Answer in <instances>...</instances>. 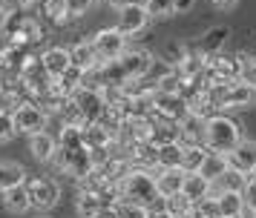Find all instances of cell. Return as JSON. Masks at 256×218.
<instances>
[{
    "label": "cell",
    "mask_w": 256,
    "mask_h": 218,
    "mask_svg": "<svg viewBox=\"0 0 256 218\" xmlns=\"http://www.w3.org/2000/svg\"><path fill=\"white\" fill-rule=\"evenodd\" d=\"M121 190H124V201H136V204L147 207V210H164V207H167L164 195L158 193L156 175H152L150 170H138V167H136V170L121 181Z\"/></svg>",
    "instance_id": "6da1fadb"
},
{
    "label": "cell",
    "mask_w": 256,
    "mask_h": 218,
    "mask_svg": "<svg viewBox=\"0 0 256 218\" xmlns=\"http://www.w3.org/2000/svg\"><path fill=\"white\" fill-rule=\"evenodd\" d=\"M24 181H26V172L20 164H0V193L14 187V184H24Z\"/></svg>",
    "instance_id": "f1b7e54d"
},
{
    "label": "cell",
    "mask_w": 256,
    "mask_h": 218,
    "mask_svg": "<svg viewBox=\"0 0 256 218\" xmlns=\"http://www.w3.org/2000/svg\"><path fill=\"white\" fill-rule=\"evenodd\" d=\"M14 124H18V132H29V135H35V132H44L49 124V115L44 112V106L35 101H26L20 106H14Z\"/></svg>",
    "instance_id": "277c9868"
},
{
    "label": "cell",
    "mask_w": 256,
    "mask_h": 218,
    "mask_svg": "<svg viewBox=\"0 0 256 218\" xmlns=\"http://www.w3.org/2000/svg\"><path fill=\"white\" fill-rule=\"evenodd\" d=\"M72 101L81 106L86 124H95L101 121V115L106 112V101H104V92L101 89H90V86H78L72 92Z\"/></svg>",
    "instance_id": "52a82bcc"
},
{
    "label": "cell",
    "mask_w": 256,
    "mask_h": 218,
    "mask_svg": "<svg viewBox=\"0 0 256 218\" xmlns=\"http://www.w3.org/2000/svg\"><path fill=\"white\" fill-rule=\"evenodd\" d=\"M81 129H84V147H90V149L92 147H110L112 138H116L104 124H98V121H95V124H84Z\"/></svg>",
    "instance_id": "44dd1931"
},
{
    "label": "cell",
    "mask_w": 256,
    "mask_h": 218,
    "mask_svg": "<svg viewBox=\"0 0 256 218\" xmlns=\"http://www.w3.org/2000/svg\"><path fill=\"white\" fill-rule=\"evenodd\" d=\"M40 57H44V66H46V72L52 75V78H60V75H64V72L72 66L70 49H60V46H52V49H46Z\"/></svg>",
    "instance_id": "9a60e30c"
},
{
    "label": "cell",
    "mask_w": 256,
    "mask_h": 218,
    "mask_svg": "<svg viewBox=\"0 0 256 218\" xmlns=\"http://www.w3.org/2000/svg\"><path fill=\"white\" fill-rule=\"evenodd\" d=\"M95 218H118V204H104Z\"/></svg>",
    "instance_id": "60d3db41"
},
{
    "label": "cell",
    "mask_w": 256,
    "mask_h": 218,
    "mask_svg": "<svg viewBox=\"0 0 256 218\" xmlns=\"http://www.w3.org/2000/svg\"><path fill=\"white\" fill-rule=\"evenodd\" d=\"M242 141V129L239 124H233L230 118H224V115H210L208 118V132H204V144L208 149L213 152H233V147Z\"/></svg>",
    "instance_id": "7a4b0ae2"
},
{
    "label": "cell",
    "mask_w": 256,
    "mask_h": 218,
    "mask_svg": "<svg viewBox=\"0 0 256 218\" xmlns=\"http://www.w3.org/2000/svg\"><path fill=\"white\" fill-rule=\"evenodd\" d=\"M29 149H32V155H35L38 161H49L55 155V149H58V138H52L46 129H44V132H35L32 141H29Z\"/></svg>",
    "instance_id": "ffe728a7"
},
{
    "label": "cell",
    "mask_w": 256,
    "mask_h": 218,
    "mask_svg": "<svg viewBox=\"0 0 256 218\" xmlns=\"http://www.w3.org/2000/svg\"><path fill=\"white\" fill-rule=\"evenodd\" d=\"M224 170H228V155H224V152H213V149H210L208 158H204V164H202V170H198V172H202L208 181H216V178H219Z\"/></svg>",
    "instance_id": "cb8c5ba5"
},
{
    "label": "cell",
    "mask_w": 256,
    "mask_h": 218,
    "mask_svg": "<svg viewBox=\"0 0 256 218\" xmlns=\"http://www.w3.org/2000/svg\"><path fill=\"white\" fill-rule=\"evenodd\" d=\"M150 218H176V216L164 207V210H150Z\"/></svg>",
    "instance_id": "7bdbcfd3"
},
{
    "label": "cell",
    "mask_w": 256,
    "mask_h": 218,
    "mask_svg": "<svg viewBox=\"0 0 256 218\" xmlns=\"http://www.w3.org/2000/svg\"><path fill=\"white\" fill-rule=\"evenodd\" d=\"M58 144H60V147H66V149L84 147V129H81V126H60Z\"/></svg>",
    "instance_id": "4dcf8cb0"
},
{
    "label": "cell",
    "mask_w": 256,
    "mask_h": 218,
    "mask_svg": "<svg viewBox=\"0 0 256 218\" xmlns=\"http://www.w3.org/2000/svg\"><path fill=\"white\" fill-rule=\"evenodd\" d=\"M101 207H104L101 195L81 190V195H78V216H81V218H95L98 213H101Z\"/></svg>",
    "instance_id": "484cf974"
},
{
    "label": "cell",
    "mask_w": 256,
    "mask_h": 218,
    "mask_svg": "<svg viewBox=\"0 0 256 218\" xmlns=\"http://www.w3.org/2000/svg\"><path fill=\"white\" fill-rule=\"evenodd\" d=\"M70 57H72V66H78V69H92L101 63V57H98V52H95V43L92 40H81V43H75L70 49Z\"/></svg>",
    "instance_id": "2e32d148"
},
{
    "label": "cell",
    "mask_w": 256,
    "mask_h": 218,
    "mask_svg": "<svg viewBox=\"0 0 256 218\" xmlns=\"http://www.w3.org/2000/svg\"><path fill=\"white\" fill-rule=\"evenodd\" d=\"M193 218H222V210H219V198L216 195H208L196 204V213Z\"/></svg>",
    "instance_id": "1f68e13d"
},
{
    "label": "cell",
    "mask_w": 256,
    "mask_h": 218,
    "mask_svg": "<svg viewBox=\"0 0 256 218\" xmlns=\"http://www.w3.org/2000/svg\"><path fill=\"white\" fill-rule=\"evenodd\" d=\"M182 193L190 198V201H202V198H208L210 195V181L202 175V172H184V187H182Z\"/></svg>",
    "instance_id": "d6986e66"
},
{
    "label": "cell",
    "mask_w": 256,
    "mask_h": 218,
    "mask_svg": "<svg viewBox=\"0 0 256 218\" xmlns=\"http://www.w3.org/2000/svg\"><path fill=\"white\" fill-rule=\"evenodd\" d=\"M182 144H204V132H208V118L202 115H187L182 121Z\"/></svg>",
    "instance_id": "5bb4252c"
},
{
    "label": "cell",
    "mask_w": 256,
    "mask_h": 218,
    "mask_svg": "<svg viewBox=\"0 0 256 218\" xmlns=\"http://www.w3.org/2000/svg\"><path fill=\"white\" fill-rule=\"evenodd\" d=\"M170 72H176V66L173 63H167V60H152V66H150V72H147V80H152V83H158V80L164 78V75H170Z\"/></svg>",
    "instance_id": "8d00e7d4"
},
{
    "label": "cell",
    "mask_w": 256,
    "mask_h": 218,
    "mask_svg": "<svg viewBox=\"0 0 256 218\" xmlns=\"http://www.w3.org/2000/svg\"><path fill=\"white\" fill-rule=\"evenodd\" d=\"M213 3H216L219 9H230V6H233V3H236V0H213Z\"/></svg>",
    "instance_id": "bcb514c9"
},
{
    "label": "cell",
    "mask_w": 256,
    "mask_h": 218,
    "mask_svg": "<svg viewBox=\"0 0 256 218\" xmlns=\"http://www.w3.org/2000/svg\"><path fill=\"white\" fill-rule=\"evenodd\" d=\"M40 218H46V216H40Z\"/></svg>",
    "instance_id": "f907efd6"
},
{
    "label": "cell",
    "mask_w": 256,
    "mask_h": 218,
    "mask_svg": "<svg viewBox=\"0 0 256 218\" xmlns=\"http://www.w3.org/2000/svg\"><path fill=\"white\" fill-rule=\"evenodd\" d=\"M14 132H18L14 112H12V109H0V141H9Z\"/></svg>",
    "instance_id": "e575fe53"
},
{
    "label": "cell",
    "mask_w": 256,
    "mask_h": 218,
    "mask_svg": "<svg viewBox=\"0 0 256 218\" xmlns=\"http://www.w3.org/2000/svg\"><path fill=\"white\" fill-rule=\"evenodd\" d=\"M118 60H121V69H124V75H127L130 80L147 78V72H150V66H152V55L144 52V49H127Z\"/></svg>",
    "instance_id": "9c48e42d"
},
{
    "label": "cell",
    "mask_w": 256,
    "mask_h": 218,
    "mask_svg": "<svg viewBox=\"0 0 256 218\" xmlns=\"http://www.w3.org/2000/svg\"><path fill=\"white\" fill-rule=\"evenodd\" d=\"M228 218H242V216H228Z\"/></svg>",
    "instance_id": "c3c4849f"
},
{
    "label": "cell",
    "mask_w": 256,
    "mask_h": 218,
    "mask_svg": "<svg viewBox=\"0 0 256 218\" xmlns=\"http://www.w3.org/2000/svg\"><path fill=\"white\" fill-rule=\"evenodd\" d=\"M152 118H162V121H173V124H182L187 115H190V106L182 95H162L156 92V101H152Z\"/></svg>",
    "instance_id": "5b68a950"
},
{
    "label": "cell",
    "mask_w": 256,
    "mask_h": 218,
    "mask_svg": "<svg viewBox=\"0 0 256 218\" xmlns=\"http://www.w3.org/2000/svg\"><path fill=\"white\" fill-rule=\"evenodd\" d=\"M64 149H66V147H64ZM92 170H95V164H92V155H90V149H86V147L70 149V161H66V175H72V178H78V181H81L84 175H90Z\"/></svg>",
    "instance_id": "4fadbf2b"
},
{
    "label": "cell",
    "mask_w": 256,
    "mask_h": 218,
    "mask_svg": "<svg viewBox=\"0 0 256 218\" xmlns=\"http://www.w3.org/2000/svg\"><path fill=\"white\" fill-rule=\"evenodd\" d=\"M40 14H44L49 23H55V26H66V23L75 17L66 0H44V3H40Z\"/></svg>",
    "instance_id": "e0dca14e"
},
{
    "label": "cell",
    "mask_w": 256,
    "mask_h": 218,
    "mask_svg": "<svg viewBox=\"0 0 256 218\" xmlns=\"http://www.w3.org/2000/svg\"><path fill=\"white\" fill-rule=\"evenodd\" d=\"M144 9H147L150 17H170V14H176L173 0H147Z\"/></svg>",
    "instance_id": "d6a6232c"
},
{
    "label": "cell",
    "mask_w": 256,
    "mask_h": 218,
    "mask_svg": "<svg viewBox=\"0 0 256 218\" xmlns=\"http://www.w3.org/2000/svg\"><path fill=\"white\" fill-rule=\"evenodd\" d=\"M254 178H256V167H254Z\"/></svg>",
    "instance_id": "681fc988"
},
{
    "label": "cell",
    "mask_w": 256,
    "mask_h": 218,
    "mask_svg": "<svg viewBox=\"0 0 256 218\" xmlns=\"http://www.w3.org/2000/svg\"><path fill=\"white\" fill-rule=\"evenodd\" d=\"M228 167H233V170L239 172H254L256 167V141H239L236 147H233V152H228Z\"/></svg>",
    "instance_id": "30bf717a"
},
{
    "label": "cell",
    "mask_w": 256,
    "mask_h": 218,
    "mask_svg": "<svg viewBox=\"0 0 256 218\" xmlns=\"http://www.w3.org/2000/svg\"><path fill=\"white\" fill-rule=\"evenodd\" d=\"M216 198H219L222 218H228V216H242V210H244V195H242V193H222V195H216Z\"/></svg>",
    "instance_id": "83f0119b"
},
{
    "label": "cell",
    "mask_w": 256,
    "mask_h": 218,
    "mask_svg": "<svg viewBox=\"0 0 256 218\" xmlns=\"http://www.w3.org/2000/svg\"><path fill=\"white\" fill-rule=\"evenodd\" d=\"M3 204L9 213H26L29 210V193H26V184H14L9 190H3Z\"/></svg>",
    "instance_id": "603a6c76"
},
{
    "label": "cell",
    "mask_w": 256,
    "mask_h": 218,
    "mask_svg": "<svg viewBox=\"0 0 256 218\" xmlns=\"http://www.w3.org/2000/svg\"><path fill=\"white\" fill-rule=\"evenodd\" d=\"M173 6H176V14H184V11L196 6V0H173Z\"/></svg>",
    "instance_id": "b9f144b4"
},
{
    "label": "cell",
    "mask_w": 256,
    "mask_h": 218,
    "mask_svg": "<svg viewBox=\"0 0 256 218\" xmlns=\"http://www.w3.org/2000/svg\"><path fill=\"white\" fill-rule=\"evenodd\" d=\"M124 3H130V0H110V6H116V9H121Z\"/></svg>",
    "instance_id": "7dc6e473"
},
{
    "label": "cell",
    "mask_w": 256,
    "mask_h": 218,
    "mask_svg": "<svg viewBox=\"0 0 256 218\" xmlns=\"http://www.w3.org/2000/svg\"><path fill=\"white\" fill-rule=\"evenodd\" d=\"M24 184H26V193H29V204H32V210L44 213V210H52V207L58 204L60 190H58V184L52 181V178L32 175V178H26Z\"/></svg>",
    "instance_id": "3957f363"
},
{
    "label": "cell",
    "mask_w": 256,
    "mask_h": 218,
    "mask_svg": "<svg viewBox=\"0 0 256 218\" xmlns=\"http://www.w3.org/2000/svg\"><path fill=\"white\" fill-rule=\"evenodd\" d=\"M242 195H244V204L256 210V178H248V184H244Z\"/></svg>",
    "instance_id": "74e56055"
},
{
    "label": "cell",
    "mask_w": 256,
    "mask_h": 218,
    "mask_svg": "<svg viewBox=\"0 0 256 218\" xmlns=\"http://www.w3.org/2000/svg\"><path fill=\"white\" fill-rule=\"evenodd\" d=\"M147 20H150V14H147V9L144 6H138V3H124L121 9H118V29L127 34H138L144 26H147Z\"/></svg>",
    "instance_id": "ba28073f"
},
{
    "label": "cell",
    "mask_w": 256,
    "mask_h": 218,
    "mask_svg": "<svg viewBox=\"0 0 256 218\" xmlns=\"http://www.w3.org/2000/svg\"><path fill=\"white\" fill-rule=\"evenodd\" d=\"M152 175H156L158 193H162L164 198L182 193V187H184V170H182V167H158Z\"/></svg>",
    "instance_id": "7c38bea8"
},
{
    "label": "cell",
    "mask_w": 256,
    "mask_h": 218,
    "mask_svg": "<svg viewBox=\"0 0 256 218\" xmlns=\"http://www.w3.org/2000/svg\"><path fill=\"white\" fill-rule=\"evenodd\" d=\"M182 152H184V144L182 141L162 144L158 147V167H182Z\"/></svg>",
    "instance_id": "4316f807"
},
{
    "label": "cell",
    "mask_w": 256,
    "mask_h": 218,
    "mask_svg": "<svg viewBox=\"0 0 256 218\" xmlns=\"http://www.w3.org/2000/svg\"><path fill=\"white\" fill-rule=\"evenodd\" d=\"M228 37H230V29H228V26L208 29V34H202V40H198V52H202V55H216V52L224 49Z\"/></svg>",
    "instance_id": "ac0fdd59"
},
{
    "label": "cell",
    "mask_w": 256,
    "mask_h": 218,
    "mask_svg": "<svg viewBox=\"0 0 256 218\" xmlns=\"http://www.w3.org/2000/svg\"><path fill=\"white\" fill-rule=\"evenodd\" d=\"M70 3V9H72V14H84V11L92 6L95 0H66Z\"/></svg>",
    "instance_id": "ab89813d"
},
{
    "label": "cell",
    "mask_w": 256,
    "mask_h": 218,
    "mask_svg": "<svg viewBox=\"0 0 256 218\" xmlns=\"http://www.w3.org/2000/svg\"><path fill=\"white\" fill-rule=\"evenodd\" d=\"M164 201H167V210H170L176 218H193V213H196V201H190L184 193L167 195Z\"/></svg>",
    "instance_id": "d4e9b609"
},
{
    "label": "cell",
    "mask_w": 256,
    "mask_h": 218,
    "mask_svg": "<svg viewBox=\"0 0 256 218\" xmlns=\"http://www.w3.org/2000/svg\"><path fill=\"white\" fill-rule=\"evenodd\" d=\"M176 72L182 75L184 80H190V78H198L202 72H204V55L198 52V55H187L178 66H176Z\"/></svg>",
    "instance_id": "f546056e"
},
{
    "label": "cell",
    "mask_w": 256,
    "mask_h": 218,
    "mask_svg": "<svg viewBox=\"0 0 256 218\" xmlns=\"http://www.w3.org/2000/svg\"><path fill=\"white\" fill-rule=\"evenodd\" d=\"M118 218H150V210L136 204V201H121L118 204Z\"/></svg>",
    "instance_id": "836d02e7"
},
{
    "label": "cell",
    "mask_w": 256,
    "mask_h": 218,
    "mask_svg": "<svg viewBox=\"0 0 256 218\" xmlns=\"http://www.w3.org/2000/svg\"><path fill=\"white\" fill-rule=\"evenodd\" d=\"M6 49H9V34H6V32H0V55H3Z\"/></svg>",
    "instance_id": "ee69618b"
},
{
    "label": "cell",
    "mask_w": 256,
    "mask_h": 218,
    "mask_svg": "<svg viewBox=\"0 0 256 218\" xmlns=\"http://www.w3.org/2000/svg\"><path fill=\"white\" fill-rule=\"evenodd\" d=\"M92 43L101 60H116V57H121L127 52V34L121 32L118 26L116 29H104V32H98L92 37Z\"/></svg>",
    "instance_id": "8992f818"
},
{
    "label": "cell",
    "mask_w": 256,
    "mask_h": 218,
    "mask_svg": "<svg viewBox=\"0 0 256 218\" xmlns=\"http://www.w3.org/2000/svg\"><path fill=\"white\" fill-rule=\"evenodd\" d=\"M242 80H248V83H256V57H254V60H244Z\"/></svg>",
    "instance_id": "f35d334b"
},
{
    "label": "cell",
    "mask_w": 256,
    "mask_h": 218,
    "mask_svg": "<svg viewBox=\"0 0 256 218\" xmlns=\"http://www.w3.org/2000/svg\"><path fill=\"white\" fill-rule=\"evenodd\" d=\"M162 57L167 60V63H173V66H178V63H182V60L187 57V49H184L182 43H176V40H173V43H167V46L162 49Z\"/></svg>",
    "instance_id": "d590c367"
},
{
    "label": "cell",
    "mask_w": 256,
    "mask_h": 218,
    "mask_svg": "<svg viewBox=\"0 0 256 218\" xmlns=\"http://www.w3.org/2000/svg\"><path fill=\"white\" fill-rule=\"evenodd\" d=\"M248 172H239L233 170V167H228V170L222 172L216 181H210V195H222V193H242L244 184H248Z\"/></svg>",
    "instance_id": "8fae6325"
},
{
    "label": "cell",
    "mask_w": 256,
    "mask_h": 218,
    "mask_svg": "<svg viewBox=\"0 0 256 218\" xmlns=\"http://www.w3.org/2000/svg\"><path fill=\"white\" fill-rule=\"evenodd\" d=\"M208 144H184V152H182V170L184 172H198L202 164L208 158Z\"/></svg>",
    "instance_id": "7402d4cb"
},
{
    "label": "cell",
    "mask_w": 256,
    "mask_h": 218,
    "mask_svg": "<svg viewBox=\"0 0 256 218\" xmlns=\"http://www.w3.org/2000/svg\"><path fill=\"white\" fill-rule=\"evenodd\" d=\"M9 14H12V11H6L3 6H0V32H3V26H6V20H9Z\"/></svg>",
    "instance_id": "f6af8a7d"
}]
</instances>
